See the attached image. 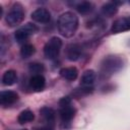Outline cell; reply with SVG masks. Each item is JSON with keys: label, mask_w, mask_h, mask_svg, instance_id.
Instances as JSON below:
<instances>
[{"label": "cell", "mask_w": 130, "mask_h": 130, "mask_svg": "<svg viewBox=\"0 0 130 130\" xmlns=\"http://www.w3.org/2000/svg\"><path fill=\"white\" fill-rule=\"evenodd\" d=\"M38 31V26L34 23H25L24 25H22L21 27H19L16 31H15V40L18 43H23L24 41H26L30 36H32L35 32Z\"/></svg>", "instance_id": "obj_5"}, {"label": "cell", "mask_w": 130, "mask_h": 130, "mask_svg": "<svg viewBox=\"0 0 130 130\" xmlns=\"http://www.w3.org/2000/svg\"><path fill=\"white\" fill-rule=\"evenodd\" d=\"M41 115L43 116V118L48 122V123H52L55 120V112L52 108L49 107H43L40 110Z\"/></svg>", "instance_id": "obj_15"}, {"label": "cell", "mask_w": 130, "mask_h": 130, "mask_svg": "<svg viewBox=\"0 0 130 130\" xmlns=\"http://www.w3.org/2000/svg\"><path fill=\"white\" fill-rule=\"evenodd\" d=\"M39 130H53L52 128H43V129H39Z\"/></svg>", "instance_id": "obj_21"}, {"label": "cell", "mask_w": 130, "mask_h": 130, "mask_svg": "<svg viewBox=\"0 0 130 130\" xmlns=\"http://www.w3.org/2000/svg\"><path fill=\"white\" fill-rule=\"evenodd\" d=\"M46 84V80L45 77L41 74H37V75H32L29 79V85L30 87L36 90V91H41Z\"/></svg>", "instance_id": "obj_12"}, {"label": "cell", "mask_w": 130, "mask_h": 130, "mask_svg": "<svg viewBox=\"0 0 130 130\" xmlns=\"http://www.w3.org/2000/svg\"><path fill=\"white\" fill-rule=\"evenodd\" d=\"M31 19L40 23H47L51 19V13L46 8H38L31 13Z\"/></svg>", "instance_id": "obj_7"}, {"label": "cell", "mask_w": 130, "mask_h": 130, "mask_svg": "<svg viewBox=\"0 0 130 130\" xmlns=\"http://www.w3.org/2000/svg\"><path fill=\"white\" fill-rule=\"evenodd\" d=\"M62 48V41L57 37L51 38L44 47V54L48 59H55Z\"/></svg>", "instance_id": "obj_4"}, {"label": "cell", "mask_w": 130, "mask_h": 130, "mask_svg": "<svg viewBox=\"0 0 130 130\" xmlns=\"http://www.w3.org/2000/svg\"><path fill=\"white\" fill-rule=\"evenodd\" d=\"M43 70H44V66H43V64L31 63V64L29 65V71H30L31 73H35V75L40 74Z\"/></svg>", "instance_id": "obj_20"}, {"label": "cell", "mask_w": 130, "mask_h": 130, "mask_svg": "<svg viewBox=\"0 0 130 130\" xmlns=\"http://www.w3.org/2000/svg\"><path fill=\"white\" fill-rule=\"evenodd\" d=\"M123 67V61L117 56H108L106 57L101 65V74L103 76H111L114 73L118 72Z\"/></svg>", "instance_id": "obj_2"}, {"label": "cell", "mask_w": 130, "mask_h": 130, "mask_svg": "<svg viewBox=\"0 0 130 130\" xmlns=\"http://www.w3.org/2000/svg\"><path fill=\"white\" fill-rule=\"evenodd\" d=\"M24 18V10L23 7L19 3H15L9 10L6 15V22L9 26H16Z\"/></svg>", "instance_id": "obj_3"}, {"label": "cell", "mask_w": 130, "mask_h": 130, "mask_svg": "<svg viewBox=\"0 0 130 130\" xmlns=\"http://www.w3.org/2000/svg\"><path fill=\"white\" fill-rule=\"evenodd\" d=\"M82 53V48L78 44H70L66 48V57L69 61H77Z\"/></svg>", "instance_id": "obj_8"}, {"label": "cell", "mask_w": 130, "mask_h": 130, "mask_svg": "<svg viewBox=\"0 0 130 130\" xmlns=\"http://www.w3.org/2000/svg\"><path fill=\"white\" fill-rule=\"evenodd\" d=\"M60 75L65 78L66 80H69V81H72V80H75L77 78V75H78V70L75 68V67H64L60 70Z\"/></svg>", "instance_id": "obj_13"}, {"label": "cell", "mask_w": 130, "mask_h": 130, "mask_svg": "<svg viewBox=\"0 0 130 130\" xmlns=\"http://www.w3.org/2000/svg\"><path fill=\"white\" fill-rule=\"evenodd\" d=\"M18 100V94L12 90H5L0 93V103L3 106H9L14 104Z\"/></svg>", "instance_id": "obj_9"}, {"label": "cell", "mask_w": 130, "mask_h": 130, "mask_svg": "<svg viewBox=\"0 0 130 130\" xmlns=\"http://www.w3.org/2000/svg\"><path fill=\"white\" fill-rule=\"evenodd\" d=\"M125 30H130V16L118 18L112 24L111 31L114 32V34L122 32V31H125Z\"/></svg>", "instance_id": "obj_6"}, {"label": "cell", "mask_w": 130, "mask_h": 130, "mask_svg": "<svg viewBox=\"0 0 130 130\" xmlns=\"http://www.w3.org/2000/svg\"><path fill=\"white\" fill-rule=\"evenodd\" d=\"M95 78H96V73L93 70L88 69L83 72L81 79H80V83L84 87H91L95 81Z\"/></svg>", "instance_id": "obj_10"}, {"label": "cell", "mask_w": 130, "mask_h": 130, "mask_svg": "<svg viewBox=\"0 0 130 130\" xmlns=\"http://www.w3.org/2000/svg\"><path fill=\"white\" fill-rule=\"evenodd\" d=\"M78 27V17L71 11L64 12L58 19V30L65 38L74 36Z\"/></svg>", "instance_id": "obj_1"}, {"label": "cell", "mask_w": 130, "mask_h": 130, "mask_svg": "<svg viewBox=\"0 0 130 130\" xmlns=\"http://www.w3.org/2000/svg\"><path fill=\"white\" fill-rule=\"evenodd\" d=\"M93 9V4L91 2L82 1L76 5V10L81 14H88Z\"/></svg>", "instance_id": "obj_16"}, {"label": "cell", "mask_w": 130, "mask_h": 130, "mask_svg": "<svg viewBox=\"0 0 130 130\" xmlns=\"http://www.w3.org/2000/svg\"><path fill=\"white\" fill-rule=\"evenodd\" d=\"M34 119H35V115H34V113H32L31 111H29V110H24V111H22V112L18 115V118H17V120H18V122H19L20 124H24V123L31 122Z\"/></svg>", "instance_id": "obj_18"}, {"label": "cell", "mask_w": 130, "mask_h": 130, "mask_svg": "<svg viewBox=\"0 0 130 130\" xmlns=\"http://www.w3.org/2000/svg\"><path fill=\"white\" fill-rule=\"evenodd\" d=\"M16 79H17V75L14 70H7L2 76V82L4 85L7 86L14 84L16 82Z\"/></svg>", "instance_id": "obj_14"}, {"label": "cell", "mask_w": 130, "mask_h": 130, "mask_svg": "<svg viewBox=\"0 0 130 130\" xmlns=\"http://www.w3.org/2000/svg\"><path fill=\"white\" fill-rule=\"evenodd\" d=\"M36 49H35V46H32L31 44H24L21 49H20V55L22 58H29L31 55H34Z\"/></svg>", "instance_id": "obj_19"}, {"label": "cell", "mask_w": 130, "mask_h": 130, "mask_svg": "<svg viewBox=\"0 0 130 130\" xmlns=\"http://www.w3.org/2000/svg\"><path fill=\"white\" fill-rule=\"evenodd\" d=\"M75 115V109L70 105L60 107V117L64 123L70 122Z\"/></svg>", "instance_id": "obj_11"}, {"label": "cell", "mask_w": 130, "mask_h": 130, "mask_svg": "<svg viewBox=\"0 0 130 130\" xmlns=\"http://www.w3.org/2000/svg\"><path fill=\"white\" fill-rule=\"evenodd\" d=\"M117 11H118V7L113 2L106 3L102 6V13L106 16H112V15L116 14Z\"/></svg>", "instance_id": "obj_17"}]
</instances>
